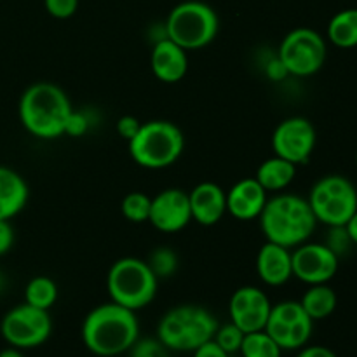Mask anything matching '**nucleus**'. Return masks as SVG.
<instances>
[{
  "label": "nucleus",
  "instance_id": "aec40b11",
  "mask_svg": "<svg viewBox=\"0 0 357 357\" xmlns=\"http://www.w3.org/2000/svg\"><path fill=\"white\" fill-rule=\"evenodd\" d=\"M28 185L20 173L0 166V220H10L20 215L28 202Z\"/></svg>",
  "mask_w": 357,
  "mask_h": 357
},
{
  "label": "nucleus",
  "instance_id": "6ab92c4d",
  "mask_svg": "<svg viewBox=\"0 0 357 357\" xmlns=\"http://www.w3.org/2000/svg\"><path fill=\"white\" fill-rule=\"evenodd\" d=\"M257 274L267 286L278 288L286 284L293 278L291 250L265 241L257 255Z\"/></svg>",
  "mask_w": 357,
  "mask_h": 357
},
{
  "label": "nucleus",
  "instance_id": "6e6552de",
  "mask_svg": "<svg viewBox=\"0 0 357 357\" xmlns=\"http://www.w3.org/2000/svg\"><path fill=\"white\" fill-rule=\"evenodd\" d=\"M307 201L317 223H324L330 229L345 227L357 211L354 183L342 174H328L317 180Z\"/></svg>",
  "mask_w": 357,
  "mask_h": 357
},
{
  "label": "nucleus",
  "instance_id": "f03ea898",
  "mask_svg": "<svg viewBox=\"0 0 357 357\" xmlns=\"http://www.w3.org/2000/svg\"><path fill=\"white\" fill-rule=\"evenodd\" d=\"M72 112L70 98L52 82L31 84L17 107L23 128L38 139L61 138Z\"/></svg>",
  "mask_w": 357,
  "mask_h": 357
},
{
  "label": "nucleus",
  "instance_id": "39448f33",
  "mask_svg": "<svg viewBox=\"0 0 357 357\" xmlns=\"http://www.w3.org/2000/svg\"><path fill=\"white\" fill-rule=\"evenodd\" d=\"M129 155L145 169H166L181 157L185 136L171 121H149L129 139Z\"/></svg>",
  "mask_w": 357,
  "mask_h": 357
},
{
  "label": "nucleus",
  "instance_id": "b1692460",
  "mask_svg": "<svg viewBox=\"0 0 357 357\" xmlns=\"http://www.w3.org/2000/svg\"><path fill=\"white\" fill-rule=\"evenodd\" d=\"M58 300V286L47 275H37L30 279L24 288V302L37 309L49 310Z\"/></svg>",
  "mask_w": 357,
  "mask_h": 357
},
{
  "label": "nucleus",
  "instance_id": "f257e3e1",
  "mask_svg": "<svg viewBox=\"0 0 357 357\" xmlns=\"http://www.w3.org/2000/svg\"><path fill=\"white\" fill-rule=\"evenodd\" d=\"M139 338L138 317L117 303H103L91 310L82 324L84 345L100 357L128 352Z\"/></svg>",
  "mask_w": 357,
  "mask_h": 357
},
{
  "label": "nucleus",
  "instance_id": "a211bd4d",
  "mask_svg": "<svg viewBox=\"0 0 357 357\" xmlns=\"http://www.w3.org/2000/svg\"><path fill=\"white\" fill-rule=\"evenodd\" d=\"M150 68L157 80L164 84H176L187 75L188 56L183 47L171 38L162 37L153 45L150 54Z\"/></svg>",
  "mask_w": 357,
  "mask_h": 357
},
{
  "label": "nucleus",
  "instance_id": "dca6fc26",
  "mask_svg": "<svg viewBox=\"0 0 357 357\" xmlns=\"http://www.w3.org/2000/svg\"><path fill=\"white\" fill-rule=\"evenodd\" d=\"M267 194L257 178H243L227 192V213L239 222L258 220L267 204Z\"/></svg>",
  "mask_w": 357,
  "mask_h": 357
},
{
  "label": "nucleus",
  "instance_id": "9d476101",
  "mask_svg": "<svg viewBox=\"0 0 357 357\" xmlns=\"http://www.w3.org/2000/svg\"><path fill=\"white\" fill-rule=\"evenodd\" d=\"M0 331L7 344L13 347L33 349L51 337L52 319L49 310L37 309L24 302L3 316Z\"/></svg>",
  "mask_w": 357,
  "mask_h": 357
},
{
  "label": "nucleus",
  "instance_id": "7c9ffc66",
  "mask_svg": "<svg viewBox=\"0 0 357 357\" xmlns=\"http://www.w3.org/2000/svg\"><path fill=\"white\" fill-rule=\"evenodd\" d=\"M89 129V121L84 114H79V112H72L68 122H66L65 135L72 136V138H79V136H84Z\"/></svg>",
  "mask_w": 357,
  "mask_h": 357
},
{
  "label": "nucleus",
  "instance_id": "c85d7f7f",
  "mask_svg": "<svg viewBox=\"0 0 357 357\" xmlns=\"http://www.w3.org/2000/svg\"><path fill=\"white\" fill-rule=\"evenodd\" d=\"M129 351H131V357H169L167 354L169 349L160 344L159 338L157 340H150V338L139 340L138 338Z\"/></svg>",
  "mask_w": 357,
  "mask_h": 357
},
{
  "label": "nucleus",
  "instance_id": "c756f323",
  "mask_svg": "<svg viewBox=\"0 0 357 357\" xmlns=\"http://www.w3.org/2000/svg\"><path fill=\"white\" fill-rule=\"evenodd\" d=\"M45 10L56 20H68L77 13L79 0H44Z\"/></svg>",
  "mask_w": 357,
  "mask_h": 357
},
{
  "label": "nucleus",
  "instance_id": "1a4fd4ad",
  "mask_svg": "<svg viewBox=\"0 0 357 357\" xmlns=\"http://www.w3.org/2000/svg\"><path fill=\"white\" fill-rule=\"evenodd\" d=\"M328 54L326 40L312 28H295L282 38L278 58L289 75L310 77L324 66Z\"/></svg>",
  "mask_w": 357,
  "mask_h": 357
},
{
  "label": "nucleus",
  "instance_id": "2f4dec72",
  "mask_svg": "<svg viewBox=\"0 0 357 357\" xmlns=\"http://www.w3.org/2000/svg\"><path fill=\"white\" fill-rule=\"evenodd\" d=\"M139 126H142V122L138 121L136 117H132V115H124V117H121L117 121V126H115V129H117V135L121 136V138L124 139H131L132 136L138 132Z\"/></svg>",
  "mask_w": 357,
  "mask_h": 357
},
{
  "label": "nucleus",
  "instance_id": "a878e982",
  "mask_svg": "<svg viewBox=\"0 0 357 357\" xmlns=\"http://www.w3.org/2000/svg\"><path fill=\"white\" fill-rule=\"evenodd\" d=\"M150 206L152 197L145 192H129L121 202V211L124 218L131 223H145L149 222Z\"/></svg>",
  "mask_w": 357,
  "mask_h": 357
},
{
  "label": "nucleus",
  "instance_id": "ddd939ff",
  "mask_svg": "<svg viewBox=\"0 0 357 357\" xmlns=\"http://www.w3.org/2000/svg\"><path fill=\"white\" fill-rule=\"evenodd\" d=\"M293 278L305 284H328L338 272V255L328 244L303 243L291 250Z\"/></svg>",
  "mask_w": 357,
  "mask_h": 357
},
{
  "label": "nucleus",
  "instance_id": "72a5a7b5",
  "mask_svg": "<svg viewBox=\"0 0 357 357\" xmlns=\"http://www.w3.org/2000/svg\"><path fill=\"white\" fill-rule=\"evenodd\" d=\"M230 354H227L215 340H209L206 344H202L201 347H197L194 351V357H229Z\"/></svg>",
  "mask_w": 357,
  "mask_h": 357
},
{
  "label": "nucleus",
  "instance_id": "2eb2a0df",
  "mask_svg": "<svg viewBox=\"0 0 357 357\" xmlns=\"http://www.w3.org/2000/svg\"><path fill=\"white\" fill-rule=\"evenodd\" d=\"M149 222L164 234H176L192 222L188 192L181 188H166L152 197Z\"/></svg>",
  "mask_w": 357,
  "mask_h": 357
},
{
  "label": "nucleus",
  "instance_id": "20e7f679",
  "mask_svg": "<svg viewBox=\"0 0 357 357\" xmlns=\"http://www.w3.org/2000/svg\"><path fill=\"white\" fill-rule=\"evenodd\" d=\"M218 321L208 309L199 305H180L167 310L157 326V338L169 351L194 352L213 340Z\"/></svg>",
  "mask_w": 357,
  "mask_h": 357
},
{
  "label": "nucleus",
  "instance_id": "58836bf2",
  "mask_svg": "<svg viewBox=\"0 0 357 357\" xmlns=\"http://www.w3.org/2000/svg\"><path fill=\"white\" fill-rule=\"evenodd\" d=\"M2 286H3V278H2V274H0V289H2Z\"/></svg>",
  "mask_w": 357,
  "mask_h": 357
},
{
  "label": "nucleus",
  "instance_id": "4c0bfd02",
  "mask_svg": "<svg viewBox=\"0 0 357 357\" xmlns=\"http://www.w3.org/2000/svg\"><path fill=\"white\" fill-rule=\"evenodd\" d=\"M0 357H24V356L21 354V349L13 347V345H10L9 349H3V351L0 352Z\"/></svg>",
  "mask_w": 357,
  "mask_h": 357
},
{
  "label": "nucleus",
  "instance_id": "0eeeda50",
  "mask_svg": "<svg viewBox=\"0 0 357 357\" xmlns=\"http://www.w3.org/2000/svg\"><path fill=\"white\" fill-rule=\"evenodd\" d=\"M164 30L167 38L187 52L197 51L216 38L220 31V17L209 3L187 0L171 9Z\"/></svg>",
  "mask_w": 357,
  "mask_h": 357
},
{
  "label": "nucleus",
  "instance_id": "e433bc0d",
  "mask_svg": "<svg viewBox=\"0 0 357 357\" xmlns=\"http://www.w3.org/2000/svg\"><path fill=\"white\" fill-rule=\"evenodd\" d=\"M344 229H345V232H347L351 243L356 244V246H357V211L354 213V215H352V218L349 220L347 225H345Z\"/></svg>",
  "mask_w": 357,
  "mask_h": 357
},
{
  "label": "nucleus",
  "instance_id": "bb28decb",
  "mask_svg": "<svg viewBox=\"0 0 357 357\" xmlns=\"http://www.w3.org/2000/svg\"><path fill=\"white\" fill-rule=\"evenodd\" d=\"M146 264L150 265V268L157 275V279L171 278L178 268V257L173 250H169L166 246H160L152 251Z\"/></svg>",
  "mask_w": 357,
  "mask_h": 357
},
{
  "label": "nucleus",
  "instance_id": "7ed1b4c3",
  "mask_svg": "<svg viewBox=\"0 0 357 357\" xmlns=\"http://www.w3.org/2000/svg\"><path fill=\"white\" fill-rule=\"evenodd\" d=\"M258 220L265 239L288 250L307 243L317 225L307 199L281 192L275 194V197L267 199Z\"/></svg>",
  "mask_w": 357,
  "mask_h": 357
},
{
  "label": "nucleus",
  "instance_id": "9b49d317",
  "mask_svg": "<svg viewBox=\"0 0 357 357\" xmlns=\"http://www.w3.org/2000/svg\"><path fill=\"white\" fill-rule=\"evenodd\" d=\"M314 321L303 310L302 303L286 300L272 305L265 331L282 351H296L309 342Z\"/></svg>",
  "mask_w": 357,
  "mask_h": 357
},
{
  "label": "nucleus",
  "instance_id": "5701e85b",
  "mask_svg": "<svg viewBox=\"0 0 357 357\" xmlns=\"http://www.w3.org/2000/svg\"><path fill=\"white\" fill-rule=\"evenodd\" d=\"M328 40L340 49L357 47V9H344L331 17Z\"/></svg>",
  "mask_w": 357,
  "mask_h": 357
},
{
  "label": "nucleus",
  "instance_id": "4be33fe9",
  "mask_svg": "<svg viewBox=\"0 0 357 357\" xmlns=\"http://www.w3.org/2000/svg\"><path fill=\"white\" fill-rule=\"evenodd\" d=\"M300 303H302L303 310L309 314L310 319L321 321L326 319L335 312L338 298L333 288H330L328 284H312L303 293Z\"/></svg>",
  "mask_w": 357,
  "mask_h": 357
},
{
  "label": "nucleus",
  "instance_id": "473e14b6",
  "mask_svg": "<svg viewBox=\"0 0 357 357\" xmlns=\"http://www.w3.org/2000/svg\"><path fill=\"white\" fill-rule=\"evenodd\" d=\"M14 244V229L9 220H0V257L9 253Z\"/></svg>",
  "mask_w": 357,
  "mask_h": 357
},
{
  "label": "nucleus",
  "instance_id": "f3484780",
  "mask_svg": "<svg viewBox=\"0 0 357 357\" xmlns=\"http://www.w3.org/2000/svg\"><path fill=\"white\" fill-rule=\"evenodd\" d=\"M192 220L202 227L222 222L227 213V192L213 181H202L188 192Z\"/></svg>",
  "mask_w": 357,
  "mask_h": 357
},
{
  "label": "nucleus",
  "instance_id": "cd10ccee",
  "mask_svg": "<svg viewBox=\"0 0 357 357\" xmlns=\"http://www.w3.org/2000/svg\"><path fill=\"white\" fill-rule=\"evenodd\" d=\"M244 331L241 328H237L236 324L230 321L229 324H223V326H218L216 330V335L213 340L227 352V354H232V352H239L241 345H243L244 340Z\"/></svg>",
  "mask_w": 357,
  "mask_h": 357
},
{
  "label": "nucleus",
  "instance_id": "412c9836",
  "mask_svg": "<svg viewBox=\"0 0 357 357\" xmlns=\"http://www.w3.org/2000/svg\"><path fill=\"white\" fill-rule=\"evenodd\" d=\"M296 176V166L282 157H271L258 166L257 178L258 183L267 192H282L293 183Z\"/></svg>",
  "mask_w": 357,
  "mask_h": 357
},
{
  "label": "nucleus",
  "instance_id": "c9c22d12",
  "mask_svg": "<svg viewBox=\"0 0 357 357\" xmlns=\"http://www.w3.org/2000/svg\"><path fill=\"white\" fill-rule=\"evenodd\" d=\"M296 357H337L331 349L323 347V345H312V347H305L298 352Z\"/></svg>",
  "mask_w": 357,
  "mask_h": 357
},
{
  "label": "nucleus",
  "instance_id": "393cba45",
  "mask_svg": "<svg viewBox=\"0 0 357 357\" xmlns=\"http://www.w3.org/2000/svg\"><path fill=\"white\" fill-rule=\"evenodd\" d=\"M239 352L243 357H281L282 349L272 340L267 331L260 330L244 335Z\"/></svg>",
  "mask_w": 357,
  "mask_h": 357
},
{
  "label": "nucleus",
  "instance_id": "ea45409f",
  "mask_svg": "<svg viewBox=\"0 0 357 357\" xmlns=\"http://www.w3.org/2000/svg\"><path fill=\"white\" fill-rule=\"evenodd\" d=\"M356 164H357V155H356Z\"/></svg>",
  "mask_w": 357,
  "mask_h": 357
},
{
  "label": "nucleus",
  "instance_id": "f8f14e48",
  "mask_svg": "<svg viewBox=\"0 0 357 357\" xmlns=\"http://www.w3.org/2000/svg\"><path fill=\"white\" fill-rule=\"evenodd\" d=\"M317 143V132L305 117H288L278 124L272 135L274 155L289 160L295 166L309 162Z\"/></svg>",
  "mask_w": 357,
  "mask_h": 357
},
{
  "label": "nucleus",
  "instance_id": "4468645a",
  "mask_svg": "<svg viewBox=\"0 0 357 357\" xmlns=\"http://www.w3.org/2000/svg\"><path fill=\"white\" fill-rule=\"evenodd\" d=\"M272 303L264 289L257 286H243L236 289L229 302L230 321L244 333L265 330Z\"/></svg>",
  "mask_w": 357,
  "mask_h": 357
},
{
  "label": "nucleus",
  "instance_id": "f704fd0d",
  "mask_svg": "<svg viewBox=\"0 0 357 357\" xmlns=\"http://www.w3.org/2000/svg\"><path fill=\"white\" fill-rule=\"evenodd\" d=\"M265 72H267L268 79L275 80V82H279V80H284L286 77L289 75L288 70L284 68V65H282L281 59H279L278 56H275L274 59H271V61H268V65H267V68H265Z\"/></svg>",
  "mask_w": 357,
  "mask_h": 357
},
{
  "label": "nucleus",
  "instance_id": "423d86ee",
  "mask_svg": "<svg viewBox=\"0 0 357 357\" xmlns=\"http://www.w3.org/2000/svg\"><path fill=\"white\" fill-rule=\"evenodd\" d=\"M159 288V279L146 260L135 257L119 258L112 264L107 274V289L110 302L126 309H145L153 302Z\"/></svg>",
  "mask_w": 357,
  "mask_h": 357
}]
</instances>
